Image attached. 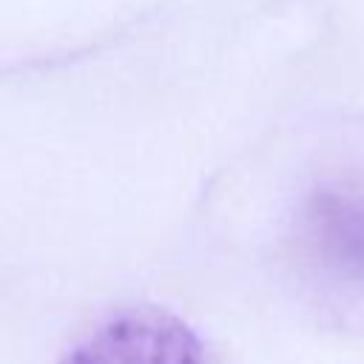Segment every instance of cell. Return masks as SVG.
I'll list each match as a JSON object with an SVG mask.
<instances>
[{"mask_svg":"<svg viewBox=\"0 0 364 364\" xmlns=\"http://www.w3.org/2000/svg\"><path fill=\"white\" fill-rule=\"evenodd\" d=\"M301 259L330 284L364 290V179H324L296 205Z\"/></svg>","mask_w":364,"mask_h":364,"instance_id":"1","label":"cell"},{"mask_svg":"<svg viewBox=\"0 0 364 364\" xmlns=\"http://www.w3.org/2000/svg\"><path fill=\"white\" fill-rule=\"evenodd\" d=\"M60 364H205V350L179 316L134 307L105 318Z\"/></svg>","mask_w":364,"mask_h":364,"instance_id":"2","label":"cell"}]
</instances>
